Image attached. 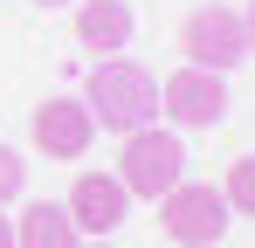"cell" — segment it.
I'll return each mask as SVG.
<instances>
[{"label":"cell","instance_id":"1","mask_svg":"<svg viewBox=\"0 0 255 248\" xmlns=\"http://www.w3.org/2000/svg\"><path fill=\"white\" fill-rule=\"evenodd\" d=\"M83 111L97 131H138V124H152V111H159V83H152V69H138V62H125V55H97V69H90L83 83Z\"/></svg>","mask_w":255,"mask_h":248},{"label":"cell","instance_id":"2","mask_svg":"<svg viewBox=\"0 0 255 248\" xmlns=\"http://www.w3.org/2000/svg\"><path fill=\"white\" fill-rule=\"evenodd\" d=\"M186 179V145H179V131H159V124H138L125 131V145H118V186H125L131 200H159L166 186Z\"/></svg>","mask_w":255,"mask_h":248},{"label":"cell","instance_id":"3","mask_svg":"<svg viewBox=\"0 0 255 248\" xmlns=\"http://www.w3.org/2000/svg\"><path fill=\"white\" fill-rule=\"evenodd\" d=\"M228 221H235V214L221 200V186H207V179H179V186L159 193V228H166V242H179V248H221Z\"/></svg>","mask_w":255,"mask_h":248},{"label":"cell","instance_id":"4","mask_svg":"<svg viewBox=\"0 0 255 248\" xmlns=\"http://www.w3.org/2000/svg\"><path fill=\"white\" fill-rule=\"evenodd\" d=\"M179 55L193 62V69H214V76H228V69H242L249 62V28H242V7H200V14H186V28H179Z\"/></svg>","mask_w":255,"mask_h":248},{"label":"cell","instance_id":"5","mask_svg":"<svg viewBox=\"0 0 255 248\" xmlns=\"http://www.w3.org/2000/svg\"><path fill=\"white\" fill-rule=\"evenodd\" d=\"M159 111H166L172 131H214V124L228 118V76L179 62V69L159 83Z\"/></svg>","mask_w":255,"mask_h":248},{"label":"cell","instance_id":"6","mask_svg":"<svg viewBox=\"0 0 255 248\" xmlns=\"http://www.w3.org/2000/svg\"><path fill=\"white\" fill-rule=\"evenodd\" d=\"M69 221H76V235H90V242H111L118 228H125L131 214V193L118 186V172H76V186H69Z\"/></svg>","mask_w":255,"mask_h":248},{"label":"cell","instance_id":"7","mask_svg":"<svg viewBox=\"0 0 255 248\" xmlns=\"http://www.w3.org/2000/svg\"><path fill=\"white\" fill-rule=\"evenodd\" d=\"M28 131H35V152H42V159H83L90 138H97L83 97H42L35 118H28Z\"/></svg>","mask_w":255,"mask_h":248},{"label":"cell","instance_id":"8","mask_svg":"<svg viewBox=\"0 0 255 248\" xmlns=\"http://www.w3.org/2000/svg\"><path fill=\"white\" fill-rule=\"evenodd\" d=\"M76 41L90 55H118L131 41V7L125 0H76Z\"/></svg>","mask_w":255,"mask_h":248},{"label":"cell","instance_id":"9","mask_svg":"<svg viewBox=\"0 0 255 248\" xmlns=\"http://www.w3.org/2000/svg\"><path fill=\"white\" fill-rule=\"evenodd\" d=\"M14 248H83V235H76L62 200H42V207L14 214Z\"/></svg>","mask_w":255,"mask_h":248},{"label":"cell","instance_id":"10","mask_svg":"<svg viewBox=\"0 0 255 248\" xmlns=\"http://www.w3.org/2000/svg\"><path fill=\"white\" fill-rule=\"evenodd\" d=\"M221 200H228V214H249V221H255V152H242V159L228 165Z\"/></svg>","mask_w":255,"mask_h":248},{"label":"cell","instance_id":"11","mask_svg":"<svg viewBox=\"0 0 255 248\" xmlns=\"http://www.w3.org/2000/svg\"><path fill=\"white\" fill-rule=\"evenodd\" d=\"M21 193H28V159L0 145V207H7V200H21Z\"/></svg>","mask_w":255,"mask_h":248},{"label":"cell","instance_id":"12","mask_svg":"<svg viewBox=\"0 0 255 248\" xmlns=\"http://www.w3.org/2000/svg\"><path fill=\"white\" fill-rule=\"evenodd\" d=\"M242 28H249V55H255V0L242 7Z\"/></svg>","mask_w":255,"mask_h":248},{"label":"cell","instance_id":"13","mask_svg":"<svg viewBox=\"0 0 255 248\" xmlns=\"http://www.w3.org/2000/svg\"><path fill=\"white\" fill-rule=\"evenodd\" d=\"M0 248H14V221L7 214H0Z\"/></svg>","mask_w":255,"mask_h":248},{"label":"cell","instance_id":"14","mask_svg":"<svg viewBox=\"0 0 255 248\" xmlns=\"http://www.w3.org/2000/svg\"><path fill=\"white\" fill-rule=\"evenodd\" d=\"M35 7H76V0H35Z\"/></svg>","mask_w":255,"mask_h":248},{"label":"cell","instance_id":"15","mask_svg":"<svg viewBox=\"0 0 255 248\" xmlns=\"http://www.w3.org/2000/svg\"><path fill=\"white\" fill-rule=\"evenodd\" d=\"M83 248H111V242H83Z\"/></svg>","mask_w":255,"mask_h":248}]
</instances>
